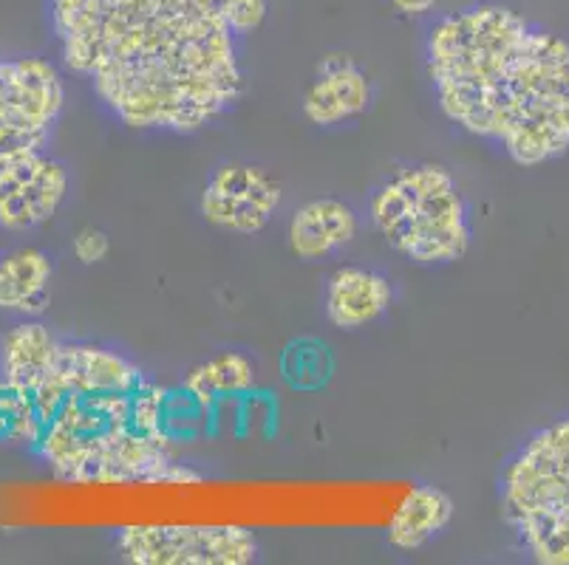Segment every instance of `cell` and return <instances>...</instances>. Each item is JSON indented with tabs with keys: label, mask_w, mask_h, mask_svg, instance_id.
I'll use <instances>...</instances> for the list:
<instances>
[{
	"label": "cell",
	"mask_w": 569,
	"mask_h": 565,
	"mask_svg": "<svg viewBox=\"0 0 569 565\" xmlns=\"http://www.w3.org/2000/svg\"><path fill=\"white\" fill-rule=\"evenodd\" d=\"M40 435L32 455L71 484H188L164 424L168 391L128 354L100 342L63 340L34 391Z\"/></svg>",
	"instance_id": "cell-3"
},
{
	"label": "cell",
	"mask_w": 569,
	"mask_h": 565,
	"mask_svg": "<svg viewBox=\"0 0 569 565\" xmlns=\"http://www.w3.org/2000/svg\"><path fill=\"white\" fill-rule=\"evenodd\" d=\"M388 3L406 18H428L439 7V0H388Z\"/></svg>",
	"instance_id": "cell-21"
},
{
	"label": "cell",
	"mask_w": 569,
	"mask_h": 565,
	"mask_svg": "<svg viewBox=\"0 0 569 565\" xmlns=\"http://www.w3.org/2000/svg\"><path fill=\"white\" fill-rule=\"evenodd\" d=\"M71 249H74V258L82 266H94V263L106 261L108 252H111V238L102 230H97V226H86V230L74 235Z\"/></svg>",
	"instance_id": "cell-20"
},
{
	"label": "cell",
	"mask_w": 569,
	"mask_h": 565,
	"mask_svg": "<svg viewBox=\"0 0 569 565\" xmlns=\"http://www.w3.org/2000/svg\"><path fill=\"white\" fill-rule=\"evenodd\" d=\"M426 71L442 117L519 168L569 153V40L558 31L476 0L428 23Z\"/></svg>",
	"instance_id": "cell-2"
},
{
	"label": "cell",
	"mask_w": 569,
	"mask_h": 565,
	"mask_svg": "<svg viewBox=\"0 0 569 565\" xmlns=\"http://www.w3.org/2000/svg\"><path fill=\"white\" fill-rule=\"evenodd\" d=\"M182 391L204 407L207 416H213L230 398L241 402L256 391V365H252L250 356L238 354V351H224V354L210 356L201 365L190 367L182 382Z\"/></svg>",
	"instance_id": "cell-16"
},
{
	"label": "cell",
	"mask_w": 569,
	"mask_h": 565,
	"mask_svg": "<svg viewBox=\"0 0 569 565\" xmlns=\"http://www.w3.org/2000/svg\"><path fill=\"white\" fill-rule=\"evenodd\" d=\"M283 204V186L269 170L247 162H224L207 175L199 212L207 224L230 235H258Z\"/></svg>",
	"instance_id": "cell-8"
},
{
	"label": "cell",
	"mask_w": 569,
	"mask_h": 565,
	"mask_svg": "<svg viewBox=\"0 0 569 565\" xmlns=\"http://www.w3.org/2000/svg\"><path fill=\"white\" fill-rule=\"evenodd\" d=\"M360 232V215L343 199L320 195L303 201L292 212L287 226V243L298 261L323 263L332 261L349 246Z\"/></svg>",
	"instance_id": "cell-11"
},
{
	"label": "cell",
	"mask_w": 569,
	"mask_h": 565,
	"mask_svg": "<svg viewBox=\"0 0 569 565\" xmlns=\"http://www.w3.org/2000/svg\"><path fill=\"white\" fill-rule=\"evenodd\" d=\"M375 100L369 74L355 57L329 54L303 88L301 113L315 128H340L363 117Z\"/></svg>",
	"instance_id": "cell-10"
},
{
	"label": "cell",
	"mask_w": 569,
	"mask_h": 565,
	"mask_svg": "<svg viewBox=\"0 0 569 565\" xmlns=\"http://www.w3.org/2000/svg\"><path fill=\"white\" fill-rule=\"evenodd\" d=\"M335 373V360L329 345L315 336H298L287 342L281 354V380L287 387L301 393L323 391Z\"/></svg>",
	"instance_id": "cell-17"
},
{
	"label": "cell",
	"mask_w": 569,
	"mask_h": 565,
	"mask_svg": "<svg viewBox=\"0 0 569 565\" xmlns=\"http://www.w3.org/2000/svg\"><path fill=\"white\" fill-rule=\"evenodd\" d=\"M66 97L63 71L49 57H0V162L49 153Z\"/></svg>",
	"instance_id": "cell-6"
},
{
	"label": "cell",
	"mask_w": 569,
	"mask_h": 565,
	"mask_svg": "<svg viewBox=\"0 0 569 565\" xmlns=\"http://www.w3.org/2000/svg\"><path fill=\"white\" fill-rule=\"evenodd\" d=\"M395 303V286L369 266H340L323 289V314L340 331H363L380 323Z\"/></svg>",
	"instance_id": "cell-12"
},
{
	"label": "cell",
	"mask_w": 569,
	"mask_h": 565,
	"mask_svg": "<svg viewBox=\"0 0 569 565\" xmlns=\"http://www.w3.org/2000/svg\"><path fill=\"white\" fill-rule=\"evenodd\" d=\"M38 435L40 422L34 398L18 387L7 385V382H0V442L32 453Z\"/></svg>",
	"instance_id": "cell-18"
},
{
	"label": "cell",
	"mask_w": 569,
	"mask_h": 565,
	"mask_svg": "<svg viewBox=\"0 0 569 565\" xmlns=\"http://www.w3.org/2000/svg\"><path fill=\"white\" fill-rule=\"evenodd\" d=\"M219 12L224 18L227 29L238 40H244L267 23L269 0H219Z\"/></svg>",
	"instance_id": "cell-19"
},
{
	"label": "cell",
	"mask_w": 569,
	"mask_h": 565,
	"mask_svg": "<svg viewBox=\"0 0 569 565\" xmlns=\"http://www.w3.org/2000/svg\"><path fill=\"white\" fill-rule=\"evenodd\" d=\"M499 512L538 565H569V416L538 427L505 461Z\"/></svg>",
	"instance_id": "cell-5"
},
{
	"label": "cell",
	"mask_w": 569,
	"mask_h": 565,
	"mask_svg": "<svg viewBox=\"0 0 569 565\" xmlns=\"http://www.w3.org/2000/svg\"><path fill=\"white\" fill-rule=\"evenodd\" d=\"M117 554L133 565H250L261 546L247 526H126Z\"/></svg>",
	"instance_id": "cell-7"
},
{
	"label": "cell",
	"mask_w": 569,
	"mask_h": 565,
	"mask_svg": "<svg viewBox=\"0 0 569 565\" xmlns=\"http://www.w3.org/2000/svg\"><path fill=\"white\" fill-rule=\"evenodd\" d=\"M54 261L46 249L20 246L0 258V314L32 320L51 305Z\"/></svg>",
	"instance_id": "cell-13"
},
{
	"label": "cell",
	"mask_w": 569,
	"mask_h": 565,
	"mask_svg": "<svg viewBox=\"0 0 569 565\" xmlns=\"http://www.w3.org/2000/svg\"><path fill=\"white\" fill-rule=\"evenodd\" d=\"M46 18L66 69L131 131L190 137L244 97L219 0H46Z\"/></svg>",
	"instance_id": "cell-1"
},
{
	"label": "cell",
	"mask_w": 569,
	"mask_h": 565,
	"mask_svg": "<svg viewBox=\"0 0 569 565\" xmlns=\"http://www.w3.org/2000/svg\"><path fill=\"white\" fill-rule=\"evenodd\" d=\"M69 190V168L51 153L0 162V230L32 232L49 224Z\"/></svg>",
	"instance_id": "cell-9"
},
{
	"label": "cell",
	"mask_w": 569,
	"mask_h": 565,
	"mask_svg": "<svg viewBox=\"0 0 569 565\" xmlns=\"http://www.w3.org/2000/svg\"><path fill=\"white\" fill-rule=\"evenodd\" d=\"M0 382H3V371H0Z\"/></svg>",
	"instance_id": "cell-22"
},
{
	"label": "cell",
	"mask_w": 569,
	"mask_h": 565,
	"mask_svg": "<svg viewBox=\"0 0 569 565\" xmlns=\"http://www.w3.org/2000/svg\"><path fill=\"white\" fill-rule=\"evenodd\" d=\"M60 336L49 325L40 323L38 317L23 320L12 325L0 340V371L3 382L18 391L34 396L43 380L54 367L57 354H60Z\"/></svg>",
	"instance_id": "cell-14"
},
{
	"label": "cell",
	"mask_w": 569,
	"mask_h": 565,
	"mask_svg": "<svg viewBox=\"0 0 569 565\" xmlns=\"http://www.w3.org/2000/svg\"><path fill=\"white\" fill-rule=\"evenodd\" d=\"M369 221L391 252L413 266L459 263L473 246V218L457 175L419 162L395 170L369 195Z\"/></svg>",
	"instance_id": "cell-4"
},
{
	"label": "cell",
	"mask_w": 569,
	"mask_h": 565,
	"mask_svg": "<svg viewBox=\"0 0 569 565\" xmlns=\"http://www.w3.org/2000/svg\"><path fill=\"white\" fill-rule=\"evenodd\" d=\"M453 512L457 506L448 492L431 484L413 486L397 506L395 517L388 521V543L397 552H419L451 526Z\"/></svg>",
	"instance_id": "cell-15"
}]
</instances>
